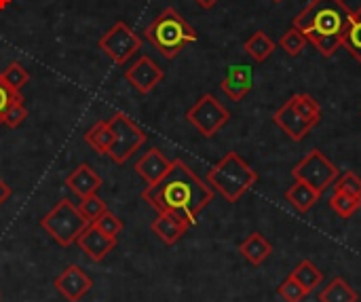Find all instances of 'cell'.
I'll list each match as a JSON object with an SVG mask.
<instances>
[{
  "label": "cell",
  "mask_w": 361,
  "mask_h": 302,
  "mask_svg": "<svg viewBox=\"0 0 361 302\" xmlns=\"http://www.w3.org/2000/svg\"><path fill=\"white\" fill-rule=\"evenodd\" d=\"M338 176H341L338 167L317 148L311 150L305 159H300L292 169L294 180H300V182L313 186L319 195L326 193L336 182Z\"/></svg>",
  "instance_id": "cell-7"
},
{
  "label": "cell",
  "mask_w": 361,
  "mask_h": 302,
  "mask_svg": "<svg viewBox=\"0 0 361 302\" xmlns=\"http://www.w3.org/2000/svg\"><path fill=\"white\" fill-rule=\"evenodd\" d=\"M152 233L165 243V246H176L190 229V224H186L182 218L173 216V214H159L152 224H150Z\"/></svg>",
  "instance_id": "cell-16"
},
{
  "label": "cell",
  "mask_w": 361,
  "mask_h": 302,
  "mask_svg": "<svg viewBox=\"0 0 361 302\" xmlns=\"http://www.w3.org/2000/svg\"><path fill=\"white\" fill-rule=\"evenodd\" d=\"M288 104L294 108L296 114H300L311 127H317L322 123V106L319 102L309 93H296L288 99Z\"/></svg>",
  "instance_id": "cell-20"
},
{
  "label": "cell",
  "mask_w": 361,
  "mask_h": 302,
  "mask_svg": "<svg viewBox=\"0 0 361 302\" xmlns=\"http://www.w3.org/2000/svg\"><path fill=\"white\" fill-rule=\"evenodd\" d=\"M110 129H112V146L108 150V157L116 163V165H125L148 140L146 131L135 125L129 116L125 114H114L112 119H108Z\"/></svg>",
  "instance_id": "cell-6"
},
{
  "label": "cell",
  "mask_w": 361,
  "mask_h": 302,
  "mask_svg": "<svg viewBox=\"0 0 361 302\" xmlns=\"http://www.w3.org/2000/svg\"><path fill=\"white\" fill-rule=\"evenodd\" d=\"M212 191L220 193L228 203H237L250 188L256 186L258 174L237 152H226L205 176Z\"/></svg>",
  "instance_id": "cell-4"
},
{
  "label": "cell",
  "mask_w": 361,
  "mask_h": 302,
  "mask_svg": "<svg viewBox=\"0 0 361 302\" xmlns=\"http://www.w3.org/2000/svg\"><path fill=\"white\" fill-rule=\"evenodd\" d=\"M186 121L203 135V138H214L228 121L231 112L224 108L212 93L201 95L186 112Z\"/></svg>",
  "instance_id": "cell-8"
},
{
  "label": "cell",
  "mask_w": 361,
  "mask_h": 302,
  "mask_svg": "<svg viewBox=\"0 0 361 302\" xmlns=\"http://www.w3.org/2000/svg\"><path fill=\"white\" fill-rule=\"evenodd\" d=\"M319 197H322V195H319L313 186L300 182V180H294V184L286 191V201H288L298 214L311 212V210L319 203Z\"/></svg>",
  "instance_id": "cell-19"
},
{
  "label": "cell",
  "mask_w": 361,
  "mask_h": 302,
  "mask_svg": "<svg viewBox=\"0 0 361 302\" xmlns=\"http://www.w3.org/2000/svg\"><path fill=\"white\" fill-rule=\"evenodd\" d=\"M146 40L165 57V59H173L178 57V53L197 42V30L173 8V6H167L163 8L146 28L144 32Z\"/></svg>",
  "instance_id": "cell-2"
},
{
  "label": "cell",
  "mask_w": 361,
  "mask_h": 302,
  "mask_svg": "<svg viewBox=\"0 0 361 302\" xmlns=\"http://www.w3.org/2000/svg\"><path fill=\"white\" fill-rule=\"evenodd\" d=\"M66 186H68L78 199H82V197H87V195H95V193L102 188V178H99L87 163H82V165H78V167L66 178Z\"/></svg>",
  "instance_id": "cell-17"
},
{
  "label": "cell",
  "mask_w": 361,
  "mask_h": 302,
  "mask_svg": "<svg viewBox=\"0 0 361 302\" xmlns=\"http://www.w3.org/2000/svg\"><path fill=\"white\" fill-rule=\"evenodd\" d=\"M277 294H279L286 302H302L309 296V292H307L292 275H288V277L279 284Z\"/></svg>",
  "instance_id": "cell-29"
},
{
  "label": "cell",
  "mask_w": 361,
  "mask_h": 302,
  "mask_svg": "<svg viewBox=\"0 0 361 302\" xmlns=\"http://www.w3.org/2000/svg\"><path fill=\"white\" fill-rule=\"evenodd\" d=\"M201 8H214L220 0H195Z\"/></svg>",
  "instance_id": "cell-37"
},
{
  "label": "cell",
  "mask_w": 361,
  "mask_h": 302,
  "mask_svg": "<svg viewBox=\"0 0 361 302\" xmlns=\"http://www.w3.org/2000/svg\"><path fill=\"white\" fill-rule=\"evenodd\" d=\"M273 123L281 131H286V135H290V140H294V142H302L313 129L300 114L294 112V108L288 102L273 114Z\"/></svg>",
  "instance_id": "cell-14"
},
{
  "label": "cell",
  "mask_w": 361,
  "mask_h": 302,
  "mask_svg": "<svg viewBox=\"0 0 361 302\" xmlns=\"http://www.w3.org/2000/svg\"><path fill=\"white\" fill-rule=\"evenodd\" d=\"M239 254L252 265V267H260L269 260V256L273 254V243L262 235V233H252L241 246H239Z\"/></svg>",
  "instance_id": "cell-18"
},
{
  "label": "cell",
  "mask_w": 361,
  "mask_h": 302,
  "mask_svg": "<svg viewBox=\"0 0 361 302\" xmlns=\"http://www.w3.org/2000/svg\"><path fill=\"white\" fill-rule=\"evenodd\" d=\"M309 44V40H307V36L298 30V28H290L283 36H281V40H279V47L290 55V57H296V55H300L302 51H305V47Z\"/></svg>",
  "instance_id": "cell-27"
},
{
  "label": "cell",
  "mask_w": 361,
  "mask_h": 302,
  "mask_svg": "<svg viewBox=\"0 0 361 302\" xmlns=\"http://www.w3.org/2000/svg\"><path fill=\"white\" fill-rule=\"evenodd\" d=\"M222 91L233 102H241L254 89V70L247 64H235L226 68V76L222 80Z\"/></svg>",
  "instance_id": "cell-12"
},
{
  "label": "cell",
  "mask_w": 361,
  "mask_h": 302,
  "mask_svg": "<svg viewBox=\"0 0 361 302\" xmlns=\"http://www.w3.org/2000/svg\"><path fill=\"white\" fill-rule=\"evenodd\" d=\"M8 197H11V186L0 178V207L8 201Z\"/></svg>",
  "instance_id": "cell-36"
},
{
  "label": "cell",
  "mask_w": 361,
  "mask_h": 302,
  "mask_svg": "<svg viewBox=\"0 0 361 302\" xmlns=\"http://www.w3.org/2000/svg\"><path fill=\"white\" fill-rule=\"evenodd\" d=\"M93 288V279L78 265H68L55 277V290L68 302H80Z\"/></svg>",
  "instance_id": "cell-10"
},
{
  "label": "cell",
  "mask_w": 361,
  "mask_h": 302,
  "mask_svg": "<svg viewBox=\"0 0 361 302\" xmlns=\"http://www.w3.org/2000/svg\"><path fill=\"white\" fill-rule=\"evenodd\" d=\"M97 47L118 66L127 64L140 49H142V38L125 23L116 21L99 40Z\"/></svg>",
  "instance_id": "cell-9"
},
{
  "label": "cell",
  "mask_w": 361,
  "mask_h": 302,
  "mask_svg": "<svg viewBox=\"0 0 361 302\" xmlns=\"http://www.w3.org/2000/svg\"><path fill=\"white\" fill-rule=\"evenodd\" d=\"M19 99H23V95H21L19 91H15L13 87H8L6 80H4L2 74H0V125L4 123L6 110H8L15 102H19Z\"/></svg>",
  "instance_id": "cell-33"
},
{
  "label": "cell",
  "mask_w": 361,
  "mask_h": 302,
  "mask_svg": "<svg viewBox=\"0 0 361 302\" xmlns=\"http://www.w3.org/2000/svg\"><path fill=\"white\" fill-rule=\"evenodd\" d=\"M275 47H277L275 40H273L267 32H262V30L254 32V34L245 40V44H243L245 53H247L254 61H258V64L267 61V59L275 53Z\"/></svg>",
  "instance_id": "cell-22"
},
{
  "label": "cell",
  "mask_w": 361,
  "mask_h": 302,
  "mask_svg": "<svg viewBox=\"0 0 361 302\" xmlns=\"http://www.w3.org/2000/svg\"><path fill=\"white\" fill-rule=\"evenodd\" d=\"M25 119H27V110H25V106H23V99H19V102H15V104L6 110V114H4V125L11 127V129H17Z\"/></svg>",
  "instance_id": "cell-35"
},
{
  "label": "cell",
  "mask_w": 361,
  "mask_h": 302,
  "mask_svg": "<svg viewBox=\"0 0 361 302\" xmlns=\"http://www.w3.org/2000/svg\"><path fill=\"white\" fill-rule=\"evenodd\" d=\"M332 186L338 193H345V195H351V197H361V178L353 171L341 174Z\"/></svg>",
  "instance_id": "cell-32"
},
{
  "label": "cell",
  "mask_w": 361,
  "mask_h": 302,
  "mask_svg": "<svg viewBox=\"0 0 361 302\" xmlns=\"http://www.w3.org/2000/svg\"><path fill=\"white\" fill-rule=\"evenodd\" d=\"M85 142L102 155H108L110 146H112V129L108 121H97L87 133H85Z\"/></svg>",
  "instance_id": "cell-25"
},
{
  "label": "cell",
  "mask_w": 361,
  "mask_h": 302,
  "mask_svg": "<svg viewBox=\"0 0 361 302\" xmlns=\"http://www.w3.org/2000/svg\"><path fill=\"white\" fill-rule=\"evenodd\" d=\"M360 294L343 277H334L319 294V302H357Z\"/></svg>",
  "instance_id": "cell-24"
},
{
  "label": "cell",
  "mask_w": 361,
  "mask_h": 302,
  "mask_svg": "<svg viewBox=\"0 0 361 302\" xmlns=\"http://www.w3.org/2000/svg\"><path fill=\"white\" fill-rule=\"evenodd\" d=\"M324 57H332L341 47H343V38L341 36H317L309 40Z\"/></svg>",
  "instance_id": "cell-34"
},
{
  "label": "cell",
  "mask_w": 361,
  "mask_h": 302,
  "mask_svg": "<svg viewBox=\"0 0 361 302\" xmlns=\"http://www.w3.org/2000/svg\"><path fill=\"white\" fill-rule=\"evenodd\" d=\"M290 275L311 294L315 288H319L322 284H324V271L315 265V262H311V260H300L292 271H290Z\"/></svg>",
  "instance_id": "cell-23"
},
{
  "label": "cell",
  "mask_w": 361,
  "mask_h": 302,
  "mask_svg": "<svg viewBox=\"0 0 361 302\" xmlns=\"http://www.w3.org/2000/svg\"><path fill=\"white\" fill-rule=\"evenodd\" d=\"M273 2H283V0H273Z\"/></svg>",
  "instance_id": "cell-38"
},
{
  "label": "cell",
  "mask_w": 361,
  "mask_h": 302,
  "mask_svg": "<svg viewBox=\"0 0 361 302\" xmlns=\"http://www.w3.org/2000/svg\"><path fill=\"white\" fill-rule=\"evenodd\" d=\"M78 207V212L82 214V218L91 224V222H95L106 210H108V205L104 203V199L102 197H97V193L95 195H87V197H82L80 199V203L76 205Z\"/></svg>",
  "instance_id": "cell-28"
},
{
  "label": "cell",
  "mask_w": 361,
  "mask_h": 302,
  "mask_svg": "<svg viewBox=\"0 0 361 302\" xmlns=\"http://www.w3.org/2000/svg\"><path fill=\"white\" fill-rule=\"evenodd\" d=\"M97 231H102L104 235H108V237H118L121 235V231H123V220L118 218V216H114L110 210H106L95 222H91Z\"/></svg>",
  "instance_id": "cell-31"
},
{
  "label": "cell",
  "mask_w": 361,
  "mask_h": 302,
  "mask_svg": "<svg viewBox=\"0 0 361 302\" xmlns=\"http://www.w3.org/2000/svg\"><path fill=\"white\" fill-rule=\"evenodd\" d=\"M171 167V161L159 150V148H150L137 163H135V171L144 178V182L148 186H154Z\"/></svg>",
  "instance_id": "cell-15"
},
{
  "label": "cell",
  "mask_w": 361,
  "mask_h": 302,
  "mask_svg": "<svg viewBox=\"0 0 361 302\" xmlns=\"http://www.w3.org/2000/svg\"><path fill=\"white\" fill-rule=\"evenodd\" d=\"M351 8L343 0H313L292 21L307 40L317 36H341L345 32Z\"/></svg>",
  "instance_id": "cell-3"
},
{
  "label": "cell",
  "mask_w": 361,
  "mask_h": 302,
  "mask_svg": "<svg viewBox=\"0 0 361 302\" xmlns=\"http://www.w3.org/2000/svg\"><path fill=\"white\" fill-rule=\"evenodd\" d=\"M0 74H2V78L6 80V85H8V87H13L15 91H19V89H21L23 85H27V80H30L27 70H25L19 61L8 64Z\"/></svg>",
  "instance_id": "cell-30"
},
{
  "label": "cell",
  "mask_w": 361,
  "mask_h": 302,
  "mask_svg": "<svg viewBox=\"0 0 361 302\" xmlns=\"http://www.w3.org/2000/svg\"><path fill=\"white\" fill-rule=\"evenodd\" d=\"M89 226V222L82 218V214L78 212V207L74 205L72 199H61L49 214L42 216L40 220V229L53 239L57 241L61 248H68L72 243H76L78 235Z\"/></svg>",
  "instance_id": "cell-5"
},
{
  "label": "cell",
  "mask_w": 361,
  "mask_h": 302,
  "mask_svg": "<svg viewBox=\"0 0 361 302\" xmlns=\"http://www.w3.org/2000/svg\"><path fill=\"white\" fill-rule=\"evenodd\" d=\"M330 207L341 218H353L360 212L361 197H351V195H345V193L334 191V195L330 197Z\"/></svg>",
  "instance_id": "cell-26"
},
{
  "label": "cell",
  "mask_w": 361,
  "mask_h": 302,
  "mask_svg": "<svg viewBox=\"0 0 361 302\" xmlns=\"http://www.w3.org/2000/svg\"><path fill=\"white\" fill-rule=\"evenodd\" d=\"M163 76H165V74H163V70L159 68V64H157L152 57H148V55L137 57L135 64L129 66V68L125 70L127 83H129L135 91H140L142 95L150 93V91L163 80Z\"/></svg>",
  "instance_id": "cell-11"
},
{
  "label": "cell",
  "mask_w": 361,
  "mask_h": 302,
  "mask_svg": "<svg viewBox=\"0 0 361 302\" xmlns=\"http://www.w3.org/2000/svg\"><path fill=\"white\" fill-rule=\"evenodd\" d=\"M76 246L93 260V262H102L114 248H116V239L104 235L102 231H97L93 224H89L76 239Z\"/></svg>",
  "instance_id": "cell-13"
},
{
  "label": "cell",
  "mask_w": 361,
  "mask_h": 302,
  "mask_svg": "<svg viewBox=\"0 0 361 302\" xmlns=\"http://www.w3.org/2000/svg\"><path fill=\"white\" fill-rule=\"evenodd\" d=\"M343 47L361 64V6L349 13L345 32H343Z\"/></svg>",
  "instance_id": "cell-21"
},
{
  "label": "cell",
  "mask_w": 361,
  "mask_h": 302,
  "mask_svg": "<svg viewBox=\"0 0 361 302\" xmlns=\"http://www.w3.org/2000/svg\"><path fill=\"white\" fill-rule=\"evenodd\" d=\"M142 199L159 214H173L192 226L199 214L214 201V191L182 159H176L154 186H146Z\"/></svg>",
  "instance_id": "cell-1"
}]
</instances>
